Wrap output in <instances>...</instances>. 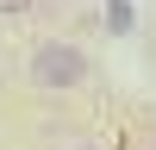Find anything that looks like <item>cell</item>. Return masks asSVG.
<instances>
[{
	"label": "cell",
	"mask_w": 156,
	"mask_h": 150,
	"mask_svg": "<svg viewBox=\"0 0 156 150\" xmlns=\"http://www.w3.org/2000/svg\"><path fill=\"white\" fill-rule=\"evenodd\" d=\"M31 81L44 94H75V88H87V56L62 38H50V44L31 50Z\"/></svg>",
	"instance_id": "cell-1"
},
{
	"label": "cell",
	"mask_w": 156,
	"mask_h": 150,
	"mask_svg": "<svg viewBox=\"0 0 156 150\" xmlns=\"http://www.w3.org/2000/svg\"><path fill=\"white\" fill-rule=\"evenodd\" d=\"M131 25H137L131 0H106V31H131Z\"/></svg>",
	"instance_id": "cell-2"
},
{
	"label": "cell",
	"mask_w": 156,
	"mask_h": 150,
	"mask_svg": "<svg viewBox=\"0 0 156 150\" xmlns=\"http://www.w3.org/2000/svg\"><path fill=\"white\" fill-rule=\"evenodd\" d=\"M37 0H0V19H19V12H31Z\"/></svg>",
	"instance_id": "cell-3"
},
{
	"label": "cell",
	"mask_w": 156,
	"mask_h": 150,
	"mask_svg": "<svg viewBox=\"0 0 156 150\" xmlns=\"http://www.w3.org/2000/svg\"><path fill=\"white\" fill-rule=\"evenodd\" d=\"M75 150H87V144H75Z\"/></svg>",
	"instance_id": "cell-4"
}]
</instances>
